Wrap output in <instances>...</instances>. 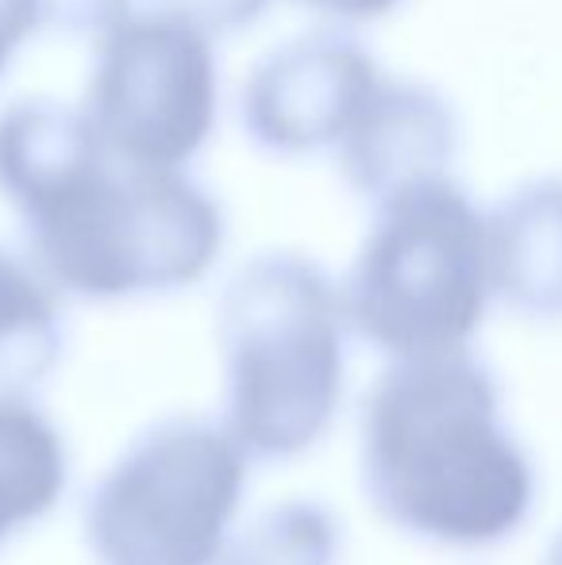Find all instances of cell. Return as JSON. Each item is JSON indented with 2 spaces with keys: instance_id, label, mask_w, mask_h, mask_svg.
I'll list each match as a JSON object with an SVG mask.
<instances>
[{
  "instance_id": "ba28073f",
  "label": "cell",
  "mask_w": 562,
  "mask_h": 565,
  "mask_svg": "<svg viewBox=\"0 0 562 565\" xmlns=\"http://www.w3.org/2000/svg\"><path fill=\"white\" fill-rule=\"evenodd\" d=\"M455 154L458 116L450 100L421 82H382L339 147V170L378 209L405 189L450 178Z\"/></svg>"
},
{
  "instance_id": "277c9868",
  "label": "cell",
  "mask_w": 562,
  "mask_h": 565,
  "mask_svg": "<svg viewBox=\"0 0 562 565\" xmlns=\"http://www.w3.org/2000/svg\"><path fill=\"white\" fill-rule=\"evenodd\" d=\"M28 262L77 300L162 297L204 281L224 254L216 196L185 173L108 162L97 178L23 220Z\"/></svg>"
},
{
  "instance_id": "6da1fadb",
  "label": "cell",
  "mask_w": 562,
  "mask_h": 565,
  "mask_svg": "<svg viewBox=\"0 0 562 565\" xmlns=\"http://www.w3.org/2000/svg\"><path fill=\"white\" fill-rule=\"evenodd\" d=\"M359 481L393 531L447 551L509 543L540 489L501 381L474 350L378 373L359 412Z\"/></svg>"
},
{
  "instance_id": "9c48e42d",
  "label": "cell",
  "mask_w": 562,
  "mask_h": 565,
  "mask_svg": "<svg viewBox=\"0 0 562 565\" xmlns=\"http://www.w3.org/2000/svg\"><path fill=\"white\" fill-rule=\"evenodd\" d=\"M113 162L85 108L20 100L0 113V193L31 220Z\"/></svg>"
},
{
  "instance_id": "5bb4252c",
  "label": "cell",
  "mask_w": 562,
  "mask_h": 565,
  "mask_svg": "<svg viewBox=\"0 0 562 565\" xmlns=\"http://www.w3.org/2000/svg\"><path fill=\"white\" fill-rule=\"evenodd\" d=\"M39 28L62 31V35L105 39L120 28L128 15H136V0H35Z\"/></svg>"
},
{
  "instance_id": "7a4b0ae2",
  "label": "cell",
  "mask_w": 562,
  "mask_h": 565,
  "mask_svg": "<svg viewBox=\"0 0 562 565\" xmlns=\"http://www.w3.org/2000/svg\"><path fill=\"white\" fill-rule=\"evenodd\" d=\"M343 289L293 250H266L235 269L216 305L220 424L251 461L316 450L347 401Z\"/></svg>"
},
{
  "instance_id": "4fadbf2b",
  "label": "cell",
  "mask_w": 562,
  "mask_h": 565,
  "mask_svg": "<svg viewBox=\"0 0 562 565\" xmlns=\"http://www.w3.org/2000/svg\"><path fill=\"white\" fill-rule=\"evenodd\" d=\"M343 523L328 504L289 497L240 523L216 565H339Z\"/></svg>"
},
{
  "instance_id": "7c38bea8",
  "label": "cell",
  "mask_w": 562,
  "mask_h": 565,
  "mask_svg": "<svg viewBox=\"0 0 562 565\" xmlns=\"http://www.w3.org/2000/svg\"><path fill=\"white\" fill-rule=\"evenodd\" d=\"M66 354L62 292L0 246V393H31Z\"/></svg>"
},
{
  "instance_id": "30bf717a",
  "label": "cell",
  "mask_w": 562,
  "mask_h": 565,
  "mask_svg": "<svg viewBox=\"0 0 562 565\" xmlns=\"http://www.w3.org/2000/svg\"><path fill=\"white\" fill-rule=\"evenodd\" d=\"M494 300L524 320H562V173L532 178L486 212Z\"/></svg>"
},
{
  "instance_id": "3957f363",
  "label": "cell",
  "mask_w": 562,
  "mask_h": 565,
  "mask_svg": "<svg viewBox=\"0 0 562 565\" xmlns=\"http://www.w3.org/2000/svg\"><path fill=\"white\" fill-rule=\"evenodd\" d=\"M339 289L351 335L390 362L466 354L494 305L486 212L455 178L405 189L378 204Z\"/></svg>"
},
{
  "instance_id": "ac0fdd59",
  "label": "cell",
  "mask_w": 562,
  "mask_h": 565,
  "mask_svg": "<svg viewBox=\"0 0 562 565\" xmlns=\"http://www.w3.org/2000/svg\"><path fill=\"white\" fill-rule=\"evenodd\" d=\"M543 565H562V531L555 535V543L548 546V558H543Z\"/></svg>"
},
{
  "instance_id": "52a82bcc",
  "label": "cell",
  "mask_w": 562,
  "mask_h": 565,
  "mask_svg": "<svg viewBox=\"0 0 562 565\" xmlns=\"http://www.w3.org/2000/svg\"><path fill=\"white\" fill-rule=\"evenodd\" d=\"M382 82L359 39L308 31L251 66L240 93L243 131L271 154L339 150Z\"/></svg>"
},
{
  "instance_id": "8992f818",
  "label": "cell",
  "mask_w": 562,
  "mask_h": 565,
  "mask_svg": "<svg viewBox=\"0 0 562 565\" xmlns=\"http://www.w3.org/2000/svg\"><path fill=\"white\" fill-rule=\"evenodd\" d=\"M85 116L128 170L185 173L216 127L212 39L166 12H136L97 43Z\"/></svg>"
},
{
  "instance_id": "9a60e30c",
  "label": "cell",
  "mask_w": 562,
  "mask_h": 565,
  "mask_svg": "<svg viewBox=\"0 0 562 565\" xmlns=\"http://www.w3.org/2000/svg\"><path fill=\"white\" fill-rule=\"evenodd\" d=\"M266 4L271 0H155V12L178 15L209 39H216L255 23L266 12Z\"/></svg>"
},
{
  "instance_id": "2e32d148",
  "label": "cell",
  "mask_w": 562,
  "mask_h": 565,
  "mask_svg": "<svg viewBox=\"0 0 562 565\" xmlns=\"http://www.w3.org/2000/svg\"><path fill=\"white\" fill-rule=\"evenodd\" d=\"M31 31H39L35 0H0V74L8 70L15 46H20Z\"/></svg>"
},
{
  "instance_id": "e0dca14e",
  "label": "cell",
  "mask_w": 562,
  "mask_h": 565,
  "mask_svg": "<svg viewBox=\"0 0 562 565\" xmlns=\"http://www.w3.org/2000/svg\"><path fill=\"white\" fill-rule=\"evenodd\" d=\"M300 4L316 8V12L331 15V20H374V15H385L390 8H397L401 0H300Z\"/></svg>"
},
{
  "instance_id": "8fae6325",
  "label": "cell",
  "mask_w": 562,
  "mask_h": 565,
  "mask_svg": "<svg viewBox=\"0 0 562 565\" xmlns=\"http://www.w3.org/2000/svg\"><path fill=\"white\" fill-rule=\"evenodd\" d=\"M74 484V454L31 393H0V554L46 523Z\"/></svg>"
},
{
  "instance_id": "5b68a950",
  "label": "cell",
  "mask_w": 562,
  "mask_h": 565,
  "mask_svg": "<svg viewBox=\"0 0 562 565\" xmlns=\"http://www.w3.org/2000/svg\"><path fill=\"white\" fill-rule=\"evenodd\" d=\"M251 466L220 419L142 427L97 477L82 535L97 565H216L243 523Z\"/></svg>"
}]
</instances>
